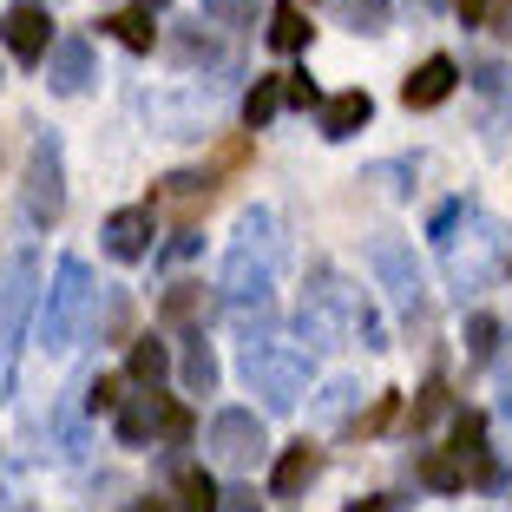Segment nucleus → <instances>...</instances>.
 Here are the masks:
<instances>
[{
  "label": "nucleus",
  "mask_w": 512,
  "mask_h": 512,
  "mask_svg": "<svg viewBox=\"0 0 512 512\" xmlns=\"http://www.w3.org/2000/svg\"><path fill=\"white\" fill-rule=\"evenodd\" d=\"M0 40H7V53L14 60H46L53 53V14H46L40 0H20V7H7L0 14Z\"/></svg>",
  "instance_id": "obj_10"
},
{
  "label": "nucleus",
  "mask_w": 512,
  "mask_h": 512,
  "mask_svg": "<svg viewBox=\"0 0 512 512\" xmlns=\"http://www.w3.org/2000/svg\"><path fill=\"white\" fill-rule=\"evenodd\" d=\"M316 473H322V453L309 447V440H302V447H289L283 460H276V473H270V493H276V499H302V486L316 480Z\"/></svg>",
  "instance_id": "obj_16"
},
{
  "label": "nucleus",
  "mask_w": 512,
  "mask_h": 512,
  "mask_svg": "<svg viewBox=\"0 0 512 512\" xmlns=\"http://www.w3.org/2000/svg\"><path fill=\"white\" fill-rule=\"evenodd\" d=\"M138 7H145V14H151V7H165V0H138Z\"/></svg>",
  "instance_id": "obj_41"
},
{
  "label": "nucleus",
  "mask_w": 512,
  "mask_h": 512,
  "mask_svg": "<svg viewBox=\"0 0 512 512\" xmlns=\"http://www.w3.org/2000/svg\"><path fill=\"white\" fill-rule=\"evenodd\" d=\"M270 46L276 53H302V46H309V20H302L296 0H276L270 7Z\"/></svg>",
  "instance_id": "obj_20"
},
{
  "label": "nucleus",
  "mask_w": 512,
  "mask_h": 512,
  "mask_svg": "<svg viewBox=\"0 0 512 512\" xmlns=\"http://www.w3.org/2000/svg\"><path fill=\"white\" fill-rule=\"evenodd\" d=\"M348 401H355V381H329V394H322V414H342Z\"/></svg>",
  "instance_id": "obj_36"
},
{
  "label": "nucleus",
  "mask_w": 512,
  "mask_h": 512,
  "mask_svg": "<svg viewBox=\"0 0 512 512\" xmlns=\"http://www.w3.org/2000/svg\"><path fill=\"white\" fill-rule=\"evenodd\" d=\"M20 211L27 224H60L66 211V171H60V132H40L33 138V158H27V184H20Z\"/></svg>",
  "instance_id": "obj_8"
},
{
  "label": "nucleus",
  "mask_w": 512,
  "mask_h": 512,
  "mask_svg": "<svg viewBox=\"0 0 512 512\" xmlns=\"http://www.w3.org/2000/svg\"><path fill=\"white\" fill-rule=\"evenodd\" d=\"M453 7H460V20H467V27H480V20H493V0H453Z\"/></svg>",
  "instance_id": "obj_37"
},
{
  "label": "nucleus",
  "mask_w": 512,
  "mask_h": 512,
  "mask_svg": "<svg viewBox=\"0 0 512 512\" xmlns=\"http://www.w3.org/2000/svg\"><path fill=\"white\" fill-rule=\"evenodd\" d=\"M125 512H171L165 499H138V506H125Z\"/></svg>",
  "instance_id": "obj_40"
},
{
  "label": "nucleus",
  "mask_w": 512,
  "mask_h": 512,
  "mask_svg": "<svg viewBox=\"0 0 512 512\" xmlns=\"http://www.w3.org/2000/svg\"><path fill=\"white\" fill-rule=\"evenodd\" d=\"M473 86L486 92V99H512V73L499 60H486V66H473Z\"/></svg>",
  "instance_id": "obj_30"
},
{
  "label": "nucleus",
  "mask_w": 512,
  "mask_h": 512,
  "mask_svg": "<svg viewBox=\"0 0 512 512\" xmlns=\"http://www.w3.org/2000/svg\"><path fill=\"white\" fill-rule=\"evenodd\" d=\"M283 106H316V79L309 73H283Z\"/></svg>",
  "instance_id": "obj_32"
},
{
  "label": "nucleus",
  "mask_w": 512,
  "mask_h": 512,
  "mask_svg": "<svg viewBox=\"0 0 512 512\" xmlns=\"http://www.w3.org/2000/svg\"><path fill=\"white\" fill-rule=\"evenodd\" d=\"M33 302H40V256L14 250V256H7V270H0V368L20 355V335H27Z\"/></svg>",
  "instance_id": "obj_7"
},
{
  "label": "nucleus",
  "mask_w": 512,
  "mask_h": 512,
  "mask_svg": "<svg viewBox=\"0 0 512 512\" xmlns=\"http://www.w3.org/2000/svg\"><path fill=\"white\" fill-rule=\"evenodd\" d=\"M434 243H440V263H447V283L460 296L486 289L499 270H506V230L493 217L467 211V204H453V211L434 217Z\"/></svg>",
  "instance_id": "obj_2"
},
{
  "label": "nucleus",
  "mask_w": 512,
  "mask_h": 512,
  "mask_svg": "<svg viewBox=\"0 0 512 512\" xmlns=\"http://www.w3.org/2000/svg\"><path fill=\"white\" fill-rule=\"evenodd\" d=\"M348 512H407V499L401 493H368V499H355Z\"/></svg>",
  "instance_id": "obj_35"
},
{
  "label": "nucleus",
  "mask_w": 512,
  "mask_h": 512,
  "mask_svg": "<svg viewBox=\"0 0 512 512\" xmlns=\"http://www.w3.org/2000/svg\"><path fill=\"white\" fill-rule=\"evenodd\" d=\"M421 480L434 486V493H460V486H467V467H460L453 453H427V460H421Z\"/></svg>",
  "instance_id": "obj_26"
},
{
  "label": "nucleus",
  "mask_w": 512,
  "mask_h": 512,
  "mask_svg": "<svg viewBox=\"0 0 512 512\" xmlns=\"http://www.w3.org/2000/svg\"><path fill=\"white\" fill-rule=\"evenodd\" d=\"M178 499H184L178 512H224V493L211 486V473H204V467H184L178 473Z\"/></svg>",
  "instance_id": "obj_21"
},
{
  "label": "nucleus",
  "mask_w": 512,
  "mask_h": 512,
  "mask_svg": "<svg viewBox=\"0 0 512 512\" xmlns=\"http://www.w3.org/2000/svg\"><path fill=\"white\" fill-rule=\"evenodd\" d=\"M119 401H125V381L119 375H99V381H92V414H112Z\"/></svg>",
  "instance_id": "obj_31"
},
{
  "label": "nucleus",
  "mask_w": 512,
  "mask_h": 512,
  "mask_svg": "<svg viewBox=\"0 0 512 512\" xmlns=\"http://www.w3.org/2000/svg\"><path fill=\"white\" fill-rule=\"evenodd\" d=\"M368 270H375V283L388 289V302L407 322H427V276H421V263H414V243L394 237V230L368 237Z\"/></svg>",
  "instance_id": "obj_6"
},
{
  "label": "nucleus",
  "mask_w": 512,
  "mask_h": 512,
  "mask_svg": "<svg viewBox=\"0 0 512 512\" xmlns=\"http://www.w3.org/2000/svg\"><path fill=\"white\" fill-rule=\"evenodd\" d=\"M92 316V270L79 256H60V270H53V289H40V342L60 355V348L79 342Z\"/></svg>",
  "instance_id": "obj_4"
},
{
  "label": "nucleus",
  "mask_w": 512,
  "mask_h": 512,
  "mask_svg": "<svg viewBox=\"0 0 512 512\" xmlns=\"http://www.w3.org/2000/svg\"><path fill=\"white\" fill-rule=\"evenodd\" d=\"M171 53H178L184 66H197V60L211 66V60H217V40H211L204 27H191V33H178V46H171Z\"/></svg>",
  "instance_id": "obj_29"
},
{
  "label": "nucleus",
  "mask_w": 512,
  "mask_h": 512,
  "mask_svg": "<svg viewBox=\"0 0 512 512\" xmlns=\"http://www.w3.org/2000/svg\"><path fill=\"white\" fill-rule=\"evenodd\" d=\"M368 119H375V99L368 92H335L329 106H322V138H355Z\"/></svg>",
  "instance_id": "obj_17"
},
{
  "label": "nucleus",
  "mask_w": 512,
  "mask_h": 512,
  "mask_svg": "<svg viewBox=\"0 0 512 512\" xmlns=\"http://www.w3.org/2000/svg\"><path fill=\"white\" fill-rule=\"evenodd\" d=\"M394 407H401V401H394V394H381V401H375V407H368L362 421H355V434H381V427H388V421H394Z\"/></svg>",
  "instance_id": "obj_33"
},
{
  "label": "nucleus",
  "mask_w": 512,
  "mask_h": 512,
  "mask_svg": "<svg viewBox=\"0 0 512 512\" xmlns=\"http://www.w3.org/2000/svg\"><path fill=\"white\" fill-rule=\"evenodd\" d=\"M453 86H460V66L447 60V53H434V60H421L414 73H407V86H401V99L407 106H440V99H453Z\"/></svg>",
  "instance_id": "obj_14"
},
{
  "label": "nucleus",
  "mask_w": 512,
  "mask_h": 512,
  "mask_svg": "<svg viewBox=\"0 0 512 512\" xmlns=\"http://www.w3.org/2000/svg\"><path fill=\"white\" fill-rule=\"evenodd\" d=\"M211 309H217V296L204 283H171L165 302H158V322H165V329H184V335H204Z\"/></svg>",
  "instance_id": "obj_13"
},
{
  "label": "nucleus",
  "mask_w": 512,
  "mask_h": 512,
  "mask_svg": "<svg viewBox=\"0 0 512 512\" xmlns=\"http://www.w3.org/2000/svg\"><path fill=\"white\" fill-rule=\"evenodd\" d=\"M106 27L119 33V40L132 46V53H151V40H158V27H151V14H145V7H125V14H112Z\"/></svg>",
  "instance_id": "obj_23"
},
{
  "label": "nucleus",
  "mask_w": 512,
  "mask_h": 512,
  "mask_svg": "<svg viewBox=\"0 0 512 512\" xmlns=\"http://www.w3.org/2000/svg\"><path fill=\"white\" fill-rule=\"evenodd\" d=\"M270 263H276V217L270 211H243L237 217V237H230L224 256V302H256L270 296Z\"/></svg>",
  "instance_id": "obj_3"
},
{
  "label": "nucleus",
  "mask_w": 512,
  "mask_h": 512,
  "mask_svg": "<svg viewBox=\"0 0 512 512\" xmlns=\"http://www.w3.org/2000/svg\"><path fill=\"white\" fill-rule=\"evenodd\" d=\"M204 14L224 20V27H237V20H250V0H204Z\"/></svg>",
  "instance_id": "obj_34"
},
{
  "label": "nucleus",
  "mask_w": 512,
  "mask_h": 512,
  "mask_svg": "<svg viewBox=\"0 0 512 512\" xmlns=\"http://www.w3.org/2000/svg\"><path fill=\"white\" fill-rule=\"evenodd\" d=\"M243 381L263 394L270 414H289V407L309 394V355L289 348V342H276V335H270V342H250V348H243Z\"/></svg>",
  "instance_id": "obj_5"
},
{
  "label": "nucleus",
  "mask_w": 512,
  "mask_h": 512,
  "mask_svg": "<svg viewBox=\"0 0 512 512\" xmlns=\"http://www.w3.org/2000/svg\"><path fill=\"white\" fill-rule=\"evenodd\" d=\"M125 375H132L138 388H158V381L171 375V348L158 342V335H138V342H132V362H125Z\"/></svg>",
  "instance_id": "obj_18"
},
{
  "label": "nucleus",
  "mask_w": 512,
  "mask_h": 512,
  "mask_svg": "<svg viewBox=\"0 0 512 512\" xmlns=\"http://www.w3.org/2000/svg\"><path fill=\"white\" fill-rule=\"evenodd\" d=\"M296 329H302L309 348H342L348 335L362 348H388V329H381L375 302H368L362 289H348L335 270H316V289H309L302 309H296Z\"/></svg>",
  "instance_id": "obj_1"
},
{
  "label": "nucleus",
  "mask_w": 512,
  "mask_h": 512,
  "mask_svg": "<svg viewBox=\"0 0 512 512\" xmlns=\"http://www.w3.org/2000/svg\"><path fill=\"white\" fill-rule=\"evenodd\" d=\"M480 440H486V414H473V407H467V414H453V460H460V467H467V460H480Z\"/></svg>",
  "instance_id": "obj_24"
},
{
  "label": "nucleus",
  "mask_w": 512,
  "mask_h": 512,
  "mask_svg": "<svg viewBox=\"0 0 512 512\" xmlns=\"http://www.w3.org/2000/svg\"><path fill=\"white\" fill-rule=\"evenodd\" d=\"M46 86L53 92H86L92 86V40L86 33L53 40V53H46Z\"/></svg>",
  "instance_id": "obj_12"
},
{
  "label": "nucleus",
  "mask_w": 512,
  "mask_h": 512,
  "mask_svg": "<svg viewBox=\"0 0 512 512\" xmlns=\"http://www.w3.org/2000/svg\"><path fill=\"white\" fill-rule=\"evenodd\" d=\"M440 414H447V381H427V388H421V401H414V414H407V427L421 434V427H434Z\"/></svg>",
  "instance_id": "obj_27"
},
{
  "label": "nucleus",
  "mask_w": 512,
  "mask_h": 512,
  "mask_svg": "<svg viewBox=\"0 0 512 512\" xmlns=\"http://www.w3.org/2000/svg\"><path fill=\"white\" fill-rule=\"evenodd\" d=\"M204 447H211L217 467L250 473L256 460L270 453V434H263V421H256L250 407H224V414H211V434H204Z\"/></svg>",
  "instance_id": "obj_9"
},
{
  "label": "nucleus",
  "mask_w": 512,
  "mask_h": 512,
  "mask_svg": "<svg viewBox=\"0 0 512 512\" xmlns=\"http://www.w3.org/2000/svg\"><path fill=\"white\" fill-rule=\"evenodd\" d=\"M493 348H499V322L493 316H467V355L473 362H493Z\"/></svg>",
  "instance_id": "obj_28"
},
{
  "label": "nucleus",
  "mask_w": 512,
  "mask_h": 512,
  "mask_svg": "<svg viewBox=\"0 0 512 512\" xmlns=\"http://www.w3.org/2000/svg\"><path fill=\"white\" fill-rule=\"evenodd\" d=\"M276 106H283V73H270V79H256L250 86V99H243V125H270L276 119Z\"/></svg>",
  "instance_id": "obj_22"
},
{
  "label": "nucleus",
  "mask_w": 512,
  "mask_h": 512,
  "mask_svg": "<svg viewBox=\"0 0 512 512\" xmlns=\"http://www.w3.org/2000/svg\"><path fill=\"white\" fill-rule=\"evenodd\" d=\"M178 381H184L191 394H211V388H217V355H211V342H204V335H191V342H184Z\"/></svg>",
  "instance_id": "obj_19"
},
{
  "label": "nucleus",
  "mask_w": 512,
  "mask_h": 512,
  "mask_svg": "<svg viewBox=\"0 0 512 512\" xmlns=\"http://www.w3.org/2000/svg\"><path fill=\"white\" fill-rule=\"evenodd\" d=\"M151 237H158V217H151V204H132V211H112V217H106V256H119V263L151 256Z\"/></svg>",
  "instance_id": "obj_11"
},
{
  "label": "nucleus",
  "mask_w": 512,
  "mask_h": 512,
  "mask_svg": "<svg viewBox=\"0 0 512 512\" xmlns=\"http://www.w3.org/2000/svg\"><path fill=\"white\" fill-rule=\"evenodd\" d=\"M165 421H171V407L158 401V394H138V401L119 407V440L125 447H145L151 434H165Z\"/></svg>",
  "instance_id": "obj_15"
},
{
  "label": "nucleus",
  "mask_w": 512,
  "mask_h": 512,
  "mask_svg": "<svg viewBox=\"0 0 512 512\" xmlns=\"http://www.w3.org/2000/svg\"><path fill=\"white\" fill-rule=\"evenodd\" d=\"M224 512H256V493H250V486H230V493H224Z\"/></svg>",
  "instance_id": "obj_38"
},
{
  "label": "nucleus",
  "mask_w": 512,
  "mask_h": 512,
  "mask_svg": "<svg viewBox=\"0 0 512 512\" xmlns=\"http://www.w3.org/2000/svg\"><path fill=\"white\" fill-rule=\"evenodd\" d=\"M493 33H506V40H512V0H493Z\"/></svg>",
  "instance_id": "obj_39"
},
{
  "label": "nucleus",
  "mask_w": 512,
  "mask_h": 512,
  "mask_svg": "<svg viewBox=\"0 0 512 512\" xmlns=\"http://www.w3.org/2000/svg\"><path fill=\"white\" fill-rule=\"evenodd\" d=\"M335 14H342V27H355V33H381L388 27V0H335Z\"/></svg>",
  "instance_id": "obj_25"
}]
</instances>
